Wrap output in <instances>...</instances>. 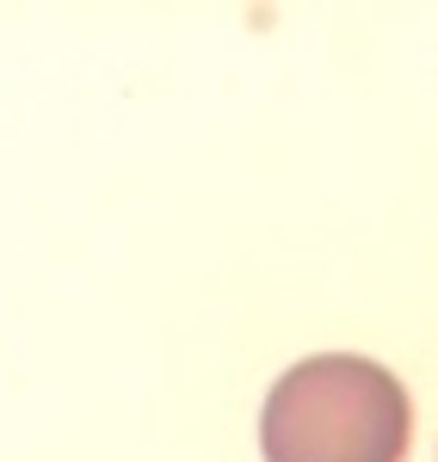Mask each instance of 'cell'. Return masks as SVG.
<instances>
[{
	"label": "cell",
	"instance_id": "obj_1",
	"mask_svg": "<svg viewBox=\"0 0 438 462\" xmlns=\"http://www.w3.org/2000/svg\"><path fill=\"white\" fill-rule=\"evenodd\" d=\"M414 438L407 389L370 357L322 352L291 364L259 413L266 462H402Z\"/></svg>",
	"mask_w": 438,
	"mask_h": 462
}]
</instances>
